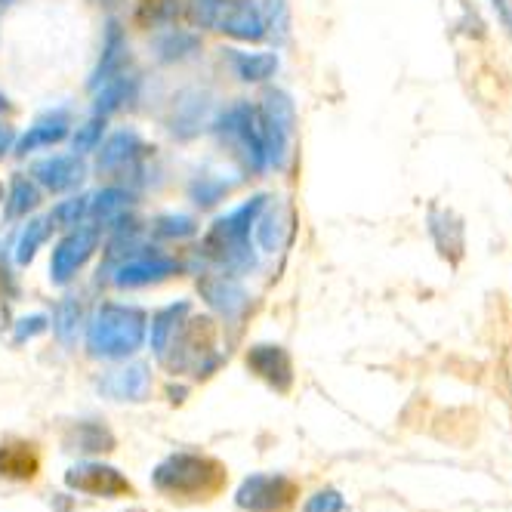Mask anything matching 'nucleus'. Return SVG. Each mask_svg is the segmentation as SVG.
I'll return each mask as SVG.
<instances>
[{"mask_svg": "<svg viewBox=\"0 0 512 512\" xmlns=\"http://www.w3.org/2000/svg\"><path fill=\"white\" fill-rule=\"evenodd\" d=\"M229 192H232V182L219 179V176H201V179L192 182V189H189V195H192V201L198 207H213L216 201H223Z\"/></svg>", "mask_w": 512, "mask_h": 512, "instance_id": "obj_30", "label": "nucleus"}, {"mask_svg": "<svg viewBox=\"0 0 512 512\" xmlns=\"http://www.w3.org/2000/svg\"><path fill=\"white\" fill-rule=\"evenodd\" d=\"M213 31H223L235 41H263L266 38V19L253 0H223Z\"/></svg>", "mask_w": 512, "mask_h": 512, "instance_id": "obj_11", "label": "nucleus"}, {"mask_svg": "<svg viewBox=\"0 0 512 512\" xmlns=\"http://www.w3.org/2000/svg\"><path fill=\"white\" fill-rule=\"evenodd\" d=\"M182 395H186V389H173V386H170V401H176V405H179Z\"/></svg>", "mask_w": 512, "mask_h": 512, "instance_id": "obj_45", "label": "nucleus"}, {"mask_svg": "<svg viewBox=\"0 0 512 512\" xmlns=\"http://www.w3.org/2000/svg\"><path fill=\"white\" fill-rule=\"evenodd\" d=\"M266 204H269L266 195H253L232 213L219 216L210 226V232L204 235V247H201L204 256L219 269H226L232 278H238L256 266V256L250 247V229L256 219H260V213L266 210Z\"/></svg>", "mask_w": 512, "mask_h": 512, "instance_id": "obj_2", "label": "nucleus"}, {"mask_svg": "<svg viewBox=\"0 0 512 512\" xmlns=\"http://www.w3.org/2000/svg\"><path fill=\"white\" fill-rule=\"evenodd\" d=\"M494 10L500 13V19H503V25L512 31V0H494Z\"/></svg>", "mask_w": 512, "mask_h": 512, "instance_id": "obj_41", "label": "nucleus"}, {"mask_svg": "<svg viewBox=\"0 0 512 512\" xmlns=\"http://www.w3.org/2000/svg\"><path fill=\"white\" fill-rule=\"evenodd\" d=\"M429 232L438 244V250H442V256H448V260H460L463 256V226L460 219L448 210H432L429 213Z\"/></svg>", "mask_w": 512, "mask_h": 512, "instance_id": "obj_20", "label": "nucleus"}, {"mask_svg": "<svg viewBox=\"0 0 512 512\" xmlns=\"http://www.w3.org/2000/svg\"><path fill=\"white\" fill-rule=\"evenodd\" d=\"M189 312H192V306H189V303H173V306H167V309L155 312V318H152V349H155V355H161V352H164L167 340L173 337V331L179 327V321L186 318Z\"/></svg>", "mask_w": 512, "mask_h": 512, "instance_id": "obj_26", "label": "nucleus"}, {"mask_svg": "<svg viewBox=\"0 0 512 512\" xmlns=\"http://www.w3.org/2000/svg\"><path fill=\"white\" fill-rule=\"evenodd\" d=\"M287 229H290V213L275 207V210H269V216L260 219V226H256V238H260V244L269 253H275V250H281V244L287 238Z\"/></svg>", "mask_w": 512, "mask_h": 512, "instance_id": "obj_28", "label": "nucleus"}, {"mask_svg": "<svg viewBox=\"0 0 512 512\" xmlns=\"http://www.w3.org/2000/svg\"><path fill=\"white\" fill-rule=\"evenodd\" d=\"M41 472V454L31 442H4L0 445V479L7 482H34Z\"/></svg>", "mask_w": 512, "mask_h": 512, "instance_id": "obj_17", "label": "nucleus"}, {"mask_svg": "<svg viewBox=\"0 0 512 512\" xmlns=\"http://www.w3.org/2000/svg\"><path fill=\"white\" fill-rule=\"evenodd\" d=\"M47 235H50V223L47 219H31V223L22 229V235H19V244H16V260L22 263V266H28L31 260H34V253H38V247L47 241Z\"/></svg>", "mask_w": 512, "mask_h": 512, "instance_id": "obj_29", "label": "nucleus"}, {"mask_svg": "<svg viewBox=\"0 0 512 512\" xmlns=\"http://www.w3.org/2000/svg\"><path fill=\"white\" fill-rule=\"evenodd\" d=\"M303 512H349V503L337 488H321L306 500Z\"/></svg>", "mask_w": 512, "mask_h": 512, "instance_id": "obj_36", "label": "nucleus"}, {"mask_svg": "<svg viewBox=\"0 0 512 512\" xmlns=\"http://www.w3.org/2000/svg\"><path fill=\"white\" fill-rule=\"evenodd\" d=\"M13 139H16L13 127H7V124H0V155H4V152H10V145H13Z\"/></svg>", "mask_w": 512, "mask_h": 512, "instance_id": "obj_43", "label": "nucleus"}, {"mask_svg": "<svg viewBox=\"0 0 512 512\" xmlns=\"http://www.w3.org/2000/svg\"><path fill=\"white\" fill-rule=\"evenodd\" d=\"M127 512H145V509H139V506H136V509H127Z\"/></svg>", "mask_w": 512, "mask_h": 512, "instance_id": "obj_48", "label": "nucleus"}, {"mask_svg": "<svg viewBox=\"0 0 512 512\" xmlns=\"http://www.w3.org/2000/svg\"><path fill=\"white\" fill-rule=\"evenodd\" d=\"M0 201H4V182H0Z\"/></svg>", "mask_w": 512, "mask_h": 512, "instance_id": "obj_47", "label": "nucleus"}, {"mask_svg": "<svg viewBox=\"0 0 512 512\" xmlns=\"http://www.w3.org/2000/svg\"><path fill=\"white\" fill-rule=\"evenodd\" d=\"M38 207V189H34V182L22 173L13 176L10 182V195H7V219H19V216H28V210Z\"/></svg>", "mask_w": 512, "mask_h": 512, "instance_id": "obj_27", "label": "nucleus"}, {"mask_svg": "<svg viewBox=\"0 0 512 512\" xmlns=\"http://www.w3.org/2000/svg\"><path fill=\"white\" fill-rule=\"evenodd\" d=\"M47 331V318L44 315H31V318H22L16 324V334H13V343H25V340H34V337H41Z\"/></svg>", "mask_w": 512, "mask_h": 512, "instance_id": "obj_38", "label": "nucleus"}, {"mask_svg": "<svg viewBox=\"0 0 512 512\" xmlns=\"http://www.w3.org/2000/svg\"><path fill=\"white\" fill-rule=\"evenodd\" d=\"M99 244V226H75L53 250L50 278L53 284H68L78 275V269L90 260Z\"/></svg>", "mask_w": 512, "mask_h": 512, "instance_id": "obj_9", "label": "nucleus"}, {"mask_svg": "<svg viewBox=\"0 0 512 512\" xmlns=\"http://www.w3.org/2000/svg\"><path fill=\"white\" fill-rule=\"evenodd\" d=\"M158 361L170 374H192L198 380L210 377L219 364H223V355L216 352V327H213V321L186 315L173 331V337L167 340Z\"/></svg>", "mask_w": 512, "mask_h": 512, "instance_id": "obj_4", "label": "nucleus"}, {"mask_svg": "<svg viewBox=\"0 0 512 512\" xmlns=\"http://www.w3.org/2000/svg\"><path fill=\"white\" fill-rule=\"evenodd\" d=\"M179 272H182L179 260H170V256H161V253H139L133 260L118 266L112 281L115 287H145V284L167 281Z\"/></svg>", "mask_w": 512, "mask_h": 512, "instance_id": "obj_12", "label": "nucleus"}, {"mask_svg": "<svg viewBox=\"0 0 512 512\" xmlns=\"http://www.w3.org/2000/svg\"><path fill=\"white\" fill-rule=\"evenodd\" d=\"M269 25H272V31L281 34V38L287 34V7L281 0H269Z\"/></svg>", "mask_w": 512, "mask_h": 512, "instance_id": "obj_40", "label": "nucleus"}, {"mask_svg": "<svg viewBox=\"0 0 512 512\" xmlns=\"http://www.w3.org/2000/svg\"><path fill=\"white\" fill-rule=\"evenodd\" d=\"M152 232L158 238H189V235L198 232V226H195V219L186 216V213H167V216H158L155 219Z\"/></svg>", "mask_w": 512, "mask_h": 512, "instance_id": "obj_34", "label": "nucleus"}, {"mask_svg": "<svg viewBox=\"0 0 512 512\" xmlns=\"http://www.w3.org/2000/svg\"><path fill=\"white\" fill-rule=\"evenodd\" d=\"M102 130H105V118H90L84 127H78V133H75V155H87V152H93L96 145H99V139H102Z\"/></svg>", "mask_w": 512, "mask_h": 512, "instance_id": "obj_37", "label": "nucleus"}, {"mask_svg": "<svg viewBox=\"0 0 512 512\" xmlns=\"http://www.w3.org/2000/svg\"><path fill=\"white\" fill-rule=\"evenodd\" d=\"M198 50V38L186 31H167L164 38L158 41V56L164 62H176V59H186Z\"/></svg>", "mask_w": 512, "mask_h": 512, "instance_id": "obj_31", "label": "nucleus"}, {"mask_svg": "<svg viewBox=\"0 0 512 512\" xmlns=\"http://www.w3.org/2000/svg\"><path fill=\"white\" fill-rule=\"evenodd\" d=\"M297 500L300 482L284 472H253L235 491V506L241 512H290Z\"/></svg>", "mask_w": 512, "mask_h": 512, "instance_id": "obj_6", "label": "nucleus"}, {"mask_svg": "<svg viewBox=\"0 0 512 512\" xmlns=\"http://www.w3.org/2000/svg\"><path fill=\"white\" fill-rule=\"evenodd\" d=\"M62 445L65 451H78V454H112L118 448V438L105 423L81 420L65 432Z\"/></svg>", "mask_w": 512, "mask_h": 512, "instance_id": "obj_18", "label": "nucleus"}, {"mask_svg": "<svg viewBox=\"0 0 512 512\" xmlns=\"http://www.w3.org/2000/svg\"><path fill=\"white\" fill-rule=\"evenodd\" d=\"M78 321H81V303H78L75 297H65V300L56 306V321H53L56 334H59V340H62L65 346H71V340H75V334H78Z\"/></svg>", "mask_w": 512, "mask_h": 512, "instance_id": "obj_32", "label": "nucleus"}, {"mask_svg": "<svg viewBox=\"0 0 512 512\" xmlns=\"http://www.w3.org/2000/svg\"><path fill=\"white\" fill-rule=\"evenodd\" d=\"M247 371L256 374L263 383H269L275 392L287 395L290 386H294V361H290L284 346H272V343H256L247 349Z\"/></svg>", "mask_w": 512, "mask_h": 512, "instance_id": "obj_10", "label": "nucleus"}, {"mask_svg": "<svg viewBox=\"0 0 512 512\" xmlns=\"http://www.w3.org/2000/svg\"><path fill=\"white\" fill-rule=\"evenodd\" d=\"M53 509H56V512H68V509H71V500H68L65 494H56V500H53Z\"/></svg>", "mask_w": 512, "mask_h": 512, "instance_id": "obj_44", "label": "nucleus"}, {"mask_svg": "<svg viewBox=\"0 0 512 512\" xmlns=\"http://www.w3.org/2000/svg\"><path fill=\"white\" fill-rule=\"evenodd\" d=\"M124 53H127V44H124V31L118 22H108V31H105V47H102V62L96 68V78H93V87L105 84L108 78L118 75V68L124 62Z\"/></svg>", "mask_w": 512, "mask_h": 512, "instance_id": "obj_21", "label": "nucleus"}, {"mask_svg": "<svg viewBox=\"0 0 512 512\" xmlns=\"http://www.w3.org/2000/svg\"><path fill=\"white\" fill-rule=\"evenodd\" d=\"M65 488L78 491V494H90V497H105V500H118V497H133V482L127 475L108 463H78L65 469Z\"/></svg>", "mask_w": 512, "mask_h": 512, "instance_id": "obj_8", "label": "nucleus"}, {"mask_svg": "<svg viewBox=\"0 0 512 512\" xmlns=\"http://www.w3.org/2000/svg\"><path fill=\"white\" fill-rule=\"evenodd\" d=\"M232 65L238 71V78L247 84L266 81L278 71V56L275 53H235L232 50Z\"/></svg>", "mask_w": 512, "mask_h": 512, "instance_id": "obj_22", "label": "nucleus"}, {"mask_svg": "<svg viewBox=\"0 0 512 512\" xmlns=\"http://www.w3.org/2000/svg\"><path fill=\"white\" fill-rule=\"evenodd\" d=\"M68 136V112H47L44 118L34 121V127L19 139L16 145V155H28L34 149H44V145H53V142H62Z\"/></svg>", "mask_w": 512, "mask_h": 512, "instance_id": "obj_19", "label": "nucleus"}, {"mask_svg": "<svg viewBox=\"0 0 512 512\" xmlns=\"http://www.w3.org/2000/svg\"><path fill=\"white\" fill-rule=\"evenodd\" d=\"M7 108H10V102H7V96H4V93H0V112H7Z\"/></svg>", "mask_w": 512, "mask_h": 512, "instance_id": "obj_46", "label": "nucleus"}, {"mask_svg": "<svg viewBox=\"0 0 512 512\" xmlns=\"http://www.w3.org/2000/svg\"><path fill=\"white\" fill-rule=\"evenodd\" d=\"M142 7H145V13L152 16V22H167V19L176 16L179 0H142Z\"/></svg>", "mask_w": 512, "mask_h": 512, "instance_id": "obj_39", "label": "nucleus"}, {"mask_svg": "<svg viewBox=\"0 0 512 512\" xmlns=\"http://www.w3.org/2000/svg\"><path fill=\"white\" fill-rule=\"evenodd\" d=\"M31 176L50 192H68V189L81 186L87 176V167H84L81 155H53V158H44L34 164Z\"/></svg>", "mask_w": 512, "mask_h": 512, "instance_id": "obj_14", "label": "nucleus"}, {"mask_svg": "<svg viewBox=\"0 0 512 512\" xmlns=\"http://www.w3.org/2000/svg\"><path fill=\"white\" fill-rule=\"evenodd\" d=\"M216 136L226 145H232L235 155L244 161L247 170L260 173L266 167V149H263V133H260V115L250 102H235L216 118Z\"/></svg>", "mask_w": 512, "mask_h": 512, "instance_id": "obj_5", "label": "nucleus"}, {"mask_svg": "<svg viewBox=\"0 0 512 512\" xmlns=\"http://www.w3.org/2000/svg\"><path fill=\"white\" fill-rule=\"evenodd\" d=\"M260 133H263V149H266V161L275 167H284L287 161V145L294 139V127H297V112L294 102H290L287 93L281 90H269L263 96L260 105Z\"/></svg>", "mask_w": 512, "mask_h": 512, "instance_id": "obj_7", "label": "nucleus"}, {"mask_svg": "<svg viewBox=\"0 0 512 512\" xmlns=\"http://www.w3.org/2000/svg\"><path fill=\"white\" fill-rule=\"evenodd\" d=\"M145 152L142 139L133 130H121L102 145L99 152V173H139V158Z\"/></svg>", "mask_w": 512, "mask_h": 512, "instance_id": "obj_15", "label": "nucleus"}, {"mask_svg": "<svg viewBox=\"0 0 512 512\" xmlns=\"http://www.w3.org/2000/svg\"><path fill=\"white\" fill-rule=\"evenodd\" d=\"M130 192L127 189H102L93 201H90V213L96 223H121V216L130 210Z\"/></svg>", "mask_w": 512, "mask_h": 512, "instance_id": "obj_23", "label": "nucleus"}, {"mask_svg": "<svg viewBox=\"0 0 512 512\" xmlns=\"http://www.w3.org/2000/svg\"><path fill=\"white\" fill-rule=\"evenodd\" d=\"M149 386H152V377H149V368H145V364H127V368L108 371L96 383V389L112 401H142L149 395Z\"/></svg>", "mask_w": 512, "mask_h": 512, "instance_id": "obj_16", "label": "nucleus"}, {"mask_svg": "<svg viewBox=\"0 0 512 512\" xmlns=\"http://www.w3.org/2000/svg\"><path fill=\"white\" fill-rule=\"evenodd\" d=\"M229 469L210 454L176 451L152 469V485L173 503H207L226 491Z\"/></svg>", "mask_w": 512, "mask_h": 512, "instance_id": "obj_1", "label": "nucleus"}, {"mask_svg": "<svg viewBox=\"0 0 512 512\" xmlns=\"http://www.w3.org/2000/svg\"><path fill=\"white\" fill-rule=\"evenodd\" d=\"M219 7H223V0H189V4H186V22L192 28H210L213 31Z\"/></svg>", "mask_w": 512, "mask_h": 512, "instance_id": "obj_35", "label": "nucleus"}, {"mask_svg": "<svg viewBox=\"0 0 512 512\" xmlns=\"http://www.w3.org/2000/svg\"><path fill=\"white\" fill-rule=\"evenodd\" d=\"M145 331H149V315L139 306L124 303H102L87 324V352L93 358L105 361H121L145 343Z\"/></svg>", "mask_w": 512, "mask_h": 512, "instance_id": "obj_3", "label": "nucleus"}, {"mask_svg": "<svg viewBox=\"0 0 512 512\" xmlns=\"http://www.w3.org/2000/svg\"><path fill=\"white\" fill-rule=\"evenodd\" d=\"M204 108L207 102L198 96V93H189V96H182L176 102V118H173V133L182 136V139H189L198 133L201 121H204Z\"/></svg>", "mask_w": 512, "mask_h": 512, "instance_id": "obj_25", "label": "nucleus"}, {"mask_svg": "<svg viewBox=\"0 0 512 512\" xmlns=\"http://www.w3.org/2000/svg\"><path fill=\"white\" fill-rule=\"evenodd\" d=\"M130 96H133V78H127V75L108 78V81L102 84V90L96 93L93 112H96L99 118L112 115V112H118V108H121Z\"/></svg>", "mask_w": 512, "mask_h": 512, "instance_id": "obj_24", "label": "nucleus"}, {"mask_svg": "<svg viewBox=\"0 0 512 512\" xmlns=\"http://www.w3.org/2000/svg\"><path fill=\"white\" fill-rule=\"evenodd\" d=\"M10 294H13V275L0 263V297H10Z\"/></svg>", "mask_w": 512, "mask_h": 512, "instance_id": "obj_42", "label": "nucleus"}, {"mask_svg": "<svg viewBox=\"0 0 512 512\" xmlns=\"http://www.w3.org/2000/svg\"><path fill=\"white\" fill-rule=\"evenodd\" d=\"M4 4H7V0H0V7H4Z\"/></svg>", "mask_w": 512, "mask_h": 512, "instance_id": "obj_49", "label": "nucleus"}, {"mask_svg": "<svg viewBox=\"0 0 512 512\" xmlns=\"http://www.w3.org/2000/svg\"><path fill=\"white\" fill-rule=\"evenodd\" d=\"M198 290H201V297L207 300V306L216 309L226 321H238L250 306L247 290L232 275H201Z\"/></svg>", "mask_w": 512, "mask_h": 512, "instance_id": "obj_13", "label": "nucleus"}, {"mask_svg": "<svg viewBox=\"0 0 512 512\" xmlns=\"http://www.w3.org/2000/svg\"><path fill=\"white\" fill-rule=\"evenodd\" d=\"M87 207H90V198H71V201H62V204L53 207V213L47 216V223H50V229H75V226L81 223V219H84Z\"/></svg>", "mask_w": 512, "mask_h": 512, "instance_id": "obj_33", "label": "nucleus"}]
</instances>
